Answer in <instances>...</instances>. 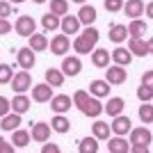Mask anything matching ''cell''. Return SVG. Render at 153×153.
Returning a JSON list of instances; mask_svg holds the SVG:
<instances>
[{"label":"cell","mask_w":153,"mask_h":153,"mask_svg":"<svg viewBox=\"0 0 153 153\" xmlns=\"http://www.w3.org/2000/svg\"><path fill=\"white\" fill-rule=\"evenodd\" d=\"M73 105H76L80 112H82L85 117H91V119H98V117L103 114V103L96 98V96H91L89 91L85 89H78L76 94H73Z\"/></svg>","instance_id":"cell-1"},{"label":"cell","mask_w":153,"mask_h":153,"mask_svg":"<svg viewBox=\"0 0 153 153\" xmlns=\"http://www.w3.org/2000/svg\"><path fill=\"white\" fill-rule=\"evenodd\" d=\"M98 37H101V34H98V30H96L94 25H85V30L73 39V51H76L78 55H89L96 48V44H98Z\"/></svg>","instance_id":"cell-2"},{"label":"cell","mask_w":153,"mask_h":153,"mask_svg":"<svg viewBox=\"0 0 153 153\" xmlns=\"http://www.w3.org/2000/svg\"><path fill=\"white\" fill-rule=\"evenodd\" d=\"M9 85H12V89L14 94H25L27 89H32V76H30V71H16L12 76V80H9Z\"/></svg>","instance_id":"cell-3"},{"label":"cell","mask_w":153,"mask_h":153,"mask_svg":"<svg viewBox=\"0 0 153 153\" xmlns=\"http://www.w3.org/2000/svg\"><path fill=\"white\" fill-rule=\"evenodd\" d=\"M128 51L137 57H149L151 55V41L144 37H128Z\"/></svg>","instance_id":"cell-4"},{"label":"cell","mask_w":153,"mask_h":153,"mask_svg":"<svg viewBox=\"0 0 153 153\" xmlns=\"http://www.w3.org/2000/svg\"><path fill=\"white\" fill-rule=\"evenodd\" d=\"M105 80H108L110 85H123L128 80V71L126 66H119V64H108L105 66Z\"/></svg>","instance_id":"cell-5"},{"label":"cell","mask_w":153,"mask_h":153,"mask_svg":"<svg viewBox=\"0 0 153 153\" xmlns=\"http://www.w3.org/2000/svg\"><path fill=\"white\" fill-rule=\"evenodd\" d=\"M16 62H19L21 69L30 71L32 66L37 64V53L32 51L30 46H25V48H19V51H16Z\"/></svg>","instance_id":"cell-6"},{"label":"cell","mask_w":153,"mask_h":153,"mask_svg":"<svg viewBox=\"0 0 153 153\" xmlns=\"http://www.w3.org/2000/svg\"><path fill=\"white\" fill-rule=\"evenodd\" d=\"M64 73V76L69 78H76L80 71H82V62H80V57L78 55H69V57L62 59V69H59Z\"/></svg>","instance_id":"cell-7"},{"label":"cell","mask_w":153,"mask_h":153,"mask_svg":"<svg viewBox=\"0 0 153 153\" xmlns=\"http://www.w3.org/2000/svg\"><path fill=\"white\" fill-rule=\"evenodd\" d=\"M53 133V128L51 123H46V121H37V123H32V130H30V137L34 142H39V144H44V142H48V137H51Z\"/></svg>","instance_id":"cell-8"},{"label":"cell","mask_w":153,"mask_h":153,"mask_svg":"<svg viewBox=\"0 0 153 153\" xmlns=\"http://www.w3.org/2000/svg\"><path fill=\"white\" fill-rule=\"evenodd\" d=\"M48 48L53 51V55H66L71 48V39L66 37V34H55L53 37V41H48Z\"/></svg>","instance_id":"cell-9"},{"label":"cell","mask_w":153,"mask_h":153,"mask_svg":"<svg viewBox=\"0 0 153 153\" xmlns=\"http://www.w3.org/2000/svg\"><path fill=\"white\" fill-rule=\"evenodd\" d=\"M14 27H16V34H19V37H30L32 32H37V23H34L32 16H19Z\"/></svg>","instance_id":"cell-10"},{"label":"cell","mask_w":153,"mask_h":153,"mask_svg":"<svg viewBox=\"0 0 153 153\" xmlns=\"http://www.w3.org/2000/svg\"><path fill=\"white\" fill-rule=\"evenodd\" d=\"M71 105H73V101H71V96H66V94H57V96H53V98H51V108H53L55 114L69 112Z\"/></svg>","instance_id":"cell-11"},{"label":"cell","mask_w":153,"mask_h":153,"mask_svg":"<svg viewBox=\"0 0 153 153\" xmlns=\"http://www.w3.org/2000/svg\"><path fill=\"white\" fill-rule=\"evenodd\" d=\"M130 128H133V121H130L128 117H123V114H117L114 119H112V126H110V130H112L114 135H121V137H126Z\"/></svg>","instance_id":"cell-12"},{"label":"cell","mask_w":153,"mask_h":153,"mask_svg":"<svg viewBox=\"0 0 153 153\" xmlns=\"http://www.w3.org/2000/svg\"><path fill=\"white\" fill-rule=\"evenodd\" d=\"M32 105V98L25 94H14V98L9 101V108H12V112H19V114H25L27 110H30Z\"/></svg>","instance_id":"cell-13"},{"label":"cell","mask_w":153,"mask_h":153,"mask_svg":"<svg viewBox=\"0 0 153 153\" xmlns=\"http://www.w3.org/2000/svg\"><path fill=\"white\" fill-rule=\"evenodd\" d=\"M51 98H53V87L48 82L34 85V89H32V101L34 103H48Z\"/></svg>","instance_id":"cell-14"},{"label":"cell","mask_w":153,"mask_h":153,"mask_svg":"<svg viewBox=\"0 0 153 153\" xmlns=\"http://www.w3.org/2000/svg\"><path fill=\"white\" fill-rule=\"evenodd\" d=\"M128 135H130V144H151V130L146 126L130 128Z\"/></svg>","instance_id":"cell-15"},{"label":"cell","mask_w":153,"mask_h":153,"mask_svg":"<svg viewBox=\"0 0 153 153\" xmlns=\"http://www.w3.org/2000/svg\"><path fill=\"white\" fill-rule=\"evenodd\" d=\"M59 27H62V32L66 37H69V34H78V32H80V21H78V16L64 14L62 19H59Z\"/></svg>","instance_id":"cell-16"},{"label":"cell","mask_w":153,"mask_h":153,"mask_svg":"<svg viewBox=\"0 0 153 153\" xmlns=\"http://www.w3.org/2000/svg\"><path fill=\"white\" fill-rule=\"evenodd\" d=\"M21 117L23 114H19V112H7L5 117H0V128L2 130H7V133H12V130H16V128L21 126Z\"/></svg>","instance_id":"cell-17"},{"label":"cell","mask_w":153,"mask_h":153,"mask_svg":"<svg viewBox=\"0 0 153 153\" xmlns=\"http://www.w3.org/2000/svg\"><path fill=\"white\" fill-rule=\"evenodd\" d=\"M78 21H80V25H94L96 21V7L94 5H80V12H78Z\"/></svg>","instance_id":"cell-18"},{"label":"cell","mask_w":153,"mask_h":153,"mask_svg":"<svg viewBox=\"0 0 153 153\" xmlns=\"http://www.w3.org/2000/svg\"><path fill=\"white\" fill-rule=\"evenodd\" d=\"M89 55H91V64H94L96 69H105V66L112 62V59H110L108 48H94Z\"/></svg>","instance_id":"cell-19"},{"label":"cell","mask_w":153,"mask_h":153,"mask_svg":"<svg viewBox=\"0 0 153 153\" xmlns=\"http://www.w3.org/2000/svg\"><path fill=\"white\" fill-rule=\"evenodd\" d=\"M110 59H112L114 64H119V66H128V64L133 62V55H130V51H128V48L117 46L114 51L110 53Z\"/></svg>","instance_id":"cell-20"},{"label":"cell","mask_w":153,"mask_h":153,"mask_svg":"<svg viewBox=\"0 0 153 153\" xmlns=\"http://www.w3.org/2000/svg\"><path fill=\"white\" fill-rule=\"evenodd\" d=\"M121 9L126 12L128 19H140L142 14H144V2L142 0H126Z\"/></svg>","instance_id":"cell-21"},{"label":"cell","mask_w":153,"mask_h":153,"mask_svg":"<svg viewBox=\"0 0 153 153\" xmlns=\"http://www.w3.org/2000/svg\"><path fill=\"white\" fill-rule=\"evenodd\" d=\"M108 151L110 153H128V149H130V144L126 142V137H121V135H117V137H108Z\"/></svg>","instance_id":"cell-22"},{"label":"cell","mask_w":153,"mask_h":153,"mask_svg":"<svg viewBox=\"0 0 153 153\" xmlns=\"http://www.w3.org/2000/svg\"><path fill=\"white\" fill-rule=\"evenodd\" d=\"M126 30H128V37H144L149 32V25H146V21H142V19H130Z\"/></svg>","instance_id":"cell-23"},{"label":"cell","mask_w":153,"mask_h":153,"mask_svg":"<svg viewBox=\"0 0 153 153\" xmlns=\"http://www.w3.org/2000/svg\"><path fill=\"white\" fill-rule=\"evenodd\" d=\"M110 87H112V85H110L108 80H91L89 82V94L96 96V98H105V96L110 94Z\"/></svg>","instance_id":"cell-24"},{"label":"cell","mask_w":153,"mask_h":153,"mask_svg":"<svg viewBox=\"0 0 153 153\" xmlns=\"http://www.w3.org/2000/svg\"><path fill=\"white\" fill-rule=\"evenodd\" d=\"M27 46H30L34 53H44L48 48V39L46 34H39V32H32L30 37H27Z\"/></svg>","instance_id":"cell-25"},{"label":"cell","mask_w":153,"mask_h":153,"mask_svg":"<svg viewBox=\"0 0 153 153\" xmlns=\"http://www.w3.org/2000/svg\"><path fill=\"white\" fill-rule=\"evenodd\" d=\"M110 41H114V44H123L128 39V30L123 23H114V25H110V32H108Z\"/></svg>","instance_id":"cell-26"},{"label":"cell","mask_w":153,"mask_h":153,"mask_svg":"<svg viewBox=\"0 0 153 153\" xmlns=\"http://www.w3.org/2000/svg\"><path fill=\"white\" fill-rule=\"evenodd\" d=\"M30 133L27 130H23V128H16V130H12V144L14 149H25L27 144H30Z\"/></svg>","instance_id":"cell-27"},{"label":"cell","mask_w":153,"mask_h":153,"mask_svg":"<svg viewBox=\"0 0 153 153\" xmlns=\"http://www.w3.org/2000/svg\"><path fill=\"white\" fill-rule=\"evenodd\" d=\"M123 108H126L123 98L114 96V98H108V105H103V112H108L110 117H117V114H121V112H123Z\"/></svg>","instance_id":"cell-28"},{"label":"cell","mask_w":153,"mask_h":153,"mask_svg":"<svg viewBox=\"0 0 153 153\" xmlns=\"http://www.w3.org/2000/svg\"><path fill=\"white\" fill-rule=\"evenodd\" d=\"M91 135H94L98 142H105L110 135H112V130H110V126L105 121H98V119H96L94 126H91Z\"/></svg>","instance_id":"cell-29"},{"label":"cell","mask_w":153,"mask_h":153,"mask_svg":"<svg viewBox=\"0 0 153 153\" xmlns=\"http://www.w3.org/2000/svg\"><path fill=\"white\" fill-rule=\"evenodd\" d=\"M64 78H66V76H64L59 69H53V66H51V69H46V82L51 85V87H62Z\"/></svg>","instance_id":"cell-30"},{"label":"cell","mask_w":153,"mask_h":153,"mask_svg":"<svg viewBox=\"0 0 153 153\" xmlns=\"http://www.w3.org/2000/svg\"><path fill=\"white\" fill-rule=\"evenodd\" d=\"M78 151L80 153H96L98 151V140H96L94 135L91 137H82V140L78 142Z\"/></svg>","instance_id":"cell-31"},{"label":"cell","mask_w":153,"mask_h":153,"mask_svg":"<svg viewBox=\"0 0 153 153\" xmlns=\"http://www.w3.org/2000/svg\"><path fill=\"white\" fill-rule=\"evenodd\" d=\"M41 27H44L46 32H55L59 27V16H55V14H44L41 16Z\"/></svg>","instance_id":"cell-32"},{"label":"cell","mask_w":153,"mask_h":153,"mask_svg":"<svg viewBox=\"0 0 153 153\" xmlns=\"http://www.w3.org/2000/svg\"><path fill=\"white\" fill-rule=\"evenodd\" d=\"M51 128L55 130V133H69V128H71V121L66 119L64 114H55L53 117V123Z\"/></svg>","instance_id":"cell-33"},{"label":"cell","mask_w":153,"mask_h":153,"mask_svg":"<svg viewBox=\"0 0 153 153\" xmlns=\"http://www.w3.org/2000/svg\"><path fill=\"white\" fill-rule=\"evenodd\" d=\"M51 14L62 19L64 14H69V0H51Z\"/></svg>","instance_id":"cell-34"},{"label":"cell","mask_w":153,"mask_h":153,"mask_svg":"<svg viewBox=\"0 0 153 153\" xmlns=\"http://www.w3.org/2000/svg\"><path fill=\"white\" fill-rule=\"evenodd\" d=\"M140 119L144 121V126H149V123L153 121V105H151V101H144V103H142V108H140Z\"/></svg>","instance_id":"cell-35"},{"label":"cell","mask_w":153,"mask_h":153,"mask_svg":"<svg viewBox=\"0 0 153 153\" xmlns=\"http://www.w3.org/2000/svg\"><path fill=\"white\" fill-rule=\"evenodd\" d=\"M12 76H14V69L9 66V64H2V62H0V85H9Z\"/></svg>","instance_id":"cell-36"},{"label":"cell","mask_w":153,"mask_h":153,"mask_svg":"<svg viewBox=\"0 0 153 153\" xmlns=\"http://www.w3.org/2000/svg\"><path fill=\"white\" fill-rule=\"evenodd\" d=\"M137 98H140L142 103L151 101V98H153V87H149V85H140V89H137Z\"/></svg>","instance_id":"cell-37"},{"label":"cell","mask_w":153,"mask_h":153,"mask_svg":"<svg viewBox=\"0 0 153 153\" xmlns=\"http://www.w3.org/2000/svg\"><path fill=\"white\" fill-rule=\"evenodd\" d=\"M14 14V7L9 0H0V19H7V16H12Z\"/></svg>","instance_id":"cell-38"},{"label":"cell","mask_w":153,"mask_h":153,"mask_svg":"<svg viewBox=\"0 0 153 153\" xmlns=\"http://www.w3.org/2000/svg\"><path fill=\"white\" fill-rule=\"evenodd\" d=\"M103 5H105V9H108V12L117 14V12H121V7H123V0H105Z\"/></svg>","instance_id":"cell-39"},{"label":"cell","mask_w":153,"mask_h":153,"mask_svg":"<svg viewBox=\"0 0 153 153\" xmlns=\"http://www.w3.org/2000/svg\"><path fill=\"white\" fill-rule=\"evenodd\" d=\"M12 32V23L7 19H0V37H5V34H9Z\"/></svg>","instance_id":"cell-40"},{"label":"cell","mask_w":153,"mask_h":153,"mask_svg":"<svg viewBox=\"0 0 153 153\" xmlns=\"http://www.w3.org/2000/svg\"><path fill=\"white\" fill-rule=\"evenodd\" d=\"M9 98H5V96H0V117H5L7 112H9Z\"/></svg>","instance_id":"cell-41"},{"label":"cell","mask_w":153,"mask_h":153,"mask_svg":"<svg viewBox=\"0 0 153 153\" xmlns=\"http://www.w3.org/2000/svg\"><path fill=\"white\" fill-rule=\"evenodd\" d=\"M149 146H151V144H133L128 151H133V153H149Z\"/></svg>","instance_id":"cell-42"},{"label":"cell","mask_w":153,"mask_h":153,"mask_svg":"<svg viewBox=\"0 0 153 153\" xmlns=\"http://www.w3.org/2000/svg\"><path fill=\"white\" fill-rule=\"evenodd\" d=\"M14 151V144H7L2 137H0V153H12Z\"/></svg>","instance_id":"cell-43"},{"label":"cell","mask_w":153,"mask_h":153,"mask_svg":"<svg viewBox=\"0 0 153 153\" xmlns=\"http://www.w3.org/2000/svg\"><path fill=\"white\" fill-rule=\"evenodd\" d=\"M41 153H59V146H57V144H44Z\"/></svg>","instance_id":"cell-44"},{"label":"cell","mask_w":153,"mask_h":153,"mask_svg":"<svg viewBox=\"0 0 153 153\" xmlns=\"http://www.w3.org/2000/svg\"><path fill=\"white\" fill-rule=\"evenodd\" d=\"M142 85H149V87L153 85V73H151V71H146V73L142 76Z\"/></svg>","instance_id":"cell-45"},{"label":"cell","mask_w":153,"mask_h":153,"mask_svg":"<svg viewBox=\"0 0 153 153\" xmlns=\"http://www.w3.org/2000/svg\"><path fill=\"white\" fill-rule=\"evenodd\" d=\"M12 5H21V2H25V0H9Z\"/></svg>","instance_id":"cell-46"},{"label":"cell","mask_w":153,"mask_h":153,"mask_svg":"<svg viewBox=\"0 0 153 153\" xmlns=\"http://www.w3.org/2000/svg\"><path fill=\"white\" fill-rule=\"evenodd\" d=\"M71 2H78V5H85V2H87V0H71Z\"/></svg>","instance_id":"cell-47"},{"label":"cell","mask_w":153,"mask_h":153,"mask_svg":"<svg viewBox=\"0 0 153 153\" xmlns=\"http://www.w3.org/2000/svg\"><path fill=\"white\" fill-rule=\"evenodd\" d=\"M34 2H37V5H41V2H46V0H34Z\"/></svg>","instance_id":"cell-48"}]
</instances>
